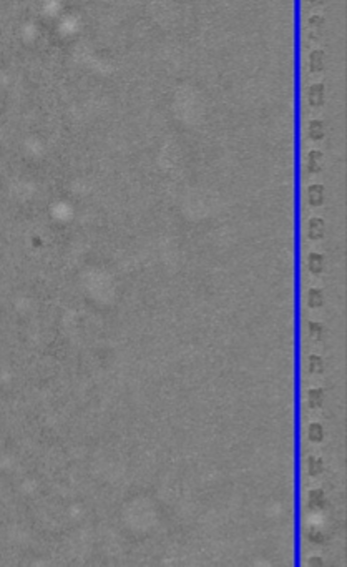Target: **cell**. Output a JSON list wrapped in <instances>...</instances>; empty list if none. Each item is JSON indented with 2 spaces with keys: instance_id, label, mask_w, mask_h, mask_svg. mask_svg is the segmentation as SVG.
Masks as SVG:
<instances>
[{
  "instance_id": "obj_1",
  "label": "cell",
  "mask_w": 347,
  "mask_h": 567,
  "mask_svg": "<svg viewBox=\"0 0 347 567\" xmlns=\"http://www.w3.org/2000/svg\"><path fill=\"white\" fill-rule=\"evenodd\" d=\"M326 29V20L322 15H312L308 20V39L310 42H318L324 34Z\"/></svg>"
},
{
  "instance_id": "obj_2",
  "label": "cell",
  "mask_w": 347,
  "mask_h": 567,
  "mask_svg": "<svg viewBox=\"0 0 347 567\" xmlns=\"http://www.w3.org/2000/svg\"><path fill=\"white\" fill-rule=\"evenodd\" d=\"M308 100H309V105L312 107V108H320V107L324 105V100H326V87H324V83H314V85L309 87Z\"/></svg>"
},
{
  "instance_id": "obj_3",
  "label": "cell",
  "mask_w": 347,
  "mask_h": 567,
  "mask_svg": "<svg viewBox=\"0 0 347 567\" xmlns=\"http://www.w3.org/2000/svg\"><path fill=\"white\" fill-rule=\"evenodd\" d=\"M326 233V223L322 218H310L308 223V236L310 240H319Z\"/></svg>"
},
{
  "instance_id": "obj_4",
  "label": "cell",
  "mask_w": 347,
  "mask_h": 567,
  "mask_svg": "<svg viewBox=\"0 0 347 567\" xmlns=\"http://www.w3.org/2000/svg\"><path fill=\"white\" fill-rule=\"evenodd\" d=\"M326 200V191L322 185H310L308 188V201L310 206H320Z\"/></svg>"
},
{
  "instance_id": "obj_5",
  "label": "cell",
  "mask_w": 347,
  "mask_h": 567,
  "mask_svg": "<svg viewBox=\"0 0 347 567\" xmlns=\"http://www.w3.org/2000/svg\"><path fill=\"white\" fill-rule=\"evenodd\" d=\"M326 67V55L322 50H312L309 55V70L312 74H319Z\"/></svg>"
},
{
  "instance_id": "obj_6",
  "label": "cell",
  "mask_w": 347,
  "mask_h": 567,
  "mask_svg": "<svg viewBox=\"0 0 347 567\" xmlns=\"http://www.w3.org/2000/svg\"><path fill=\"white\" fill-rule=\"evenodd\" d=\"M306 168H308V173H310V175H316L322 170V153H320L319 150H312V152H309Z\"/></svg>"
},
{
  "instance_id": "obj_7",
  "label": "cell",
  "mask_w": 347,
  "mask_h": 567,
  "mask_svg": "<svg viewBox=\"0 0 347 567\" xmlns=\"http://www.w3.org/2000/svg\"><path fill=\"white\" fill-rule=\"evenodd\" d=\"M308 133H309V138L314 140V142H319V140H322L324 135H326L324 122L322 120H310L309 122V127H308Z\"/></svg>"
},
{
  "instance_id": "obj_8",
  "label": "cell",
  "mask_w": 347,
  "mask_h": 567,
  "mask_svg": "<svg viewBox=\"0 0 347 567\" xmlns=\"http://www.w3.org/2000/svg\"><path fill=\"white\" fill-rule=\"evenodd\" d=\"M308 501L312 509H322L326 504H328V499H326V494L322 489H312V491L309 492Z\"/></svg>"
},
{
  "instance_id": "obj_9",
  "label": "cell",
  "mask_w": 347,
  "mask_h": 567,
  "mask_svg": "<svg viewBox=\"0 0 347 567\" xmlns=\"http://www.w3.org/2000/svg\"><path fill=\"white\" fill-rule=\"evenodd\" d=\"M308 266L312 273L319 274L324 271V266H326V259L322 254L319 253H310L309 258H308Z\"/></svg>"
},
{
  "instance_id": "obj_10",
  "label": "cell",
  "mask_w": 347,
  "mask_h": 567,
  "mask_svg": "<svg viewBox=\"0 0 347 567\" xmlns=\"http://www.w3.org/2000/svg\"><path fill=\"white\" fill-rule=\"evenodd\" d=\"M322 403H324V391L322 389H318V388H314V389H309V393H308V404H309V408H320V406H322Z\"/></svg>"
},
{
  "instance_id": "obj_11",
  "label": "cell",
  "mask_w": 347,
  "mask_h": 567,
  "mask_svg": "<svg viewBox=\"0 0 347 567\" xmlns=\"http://www.w3.org/2000/svg\"><path fill=\"white\" fill-rule=\"evenodd\" d=\"M308 305L310 308H319L324 305V293L318 288H312L308 291Z\"/></svg>"
},
{
  "instance_id": "obj_12",
  "label": "cell",
  "mask_w": 347,
  "mask_h": 567,
  "mask_svg": "<svg viewBox=\"0 0 347 567\" xmlns=\"http://www.w3.org/2000/svg\"><path fill=\"white\" fill-rule=\"evenodd\" d=\"M324 471V461L319 457H309L308 459V472L310 476H319Z\"/></svg>"
},
{
  "instance_id": "obj_13",
  "label": "cell",
  "mask_w": 347,
  "mask_h": 567,
  "mask_svg": "<svg viewBox=\"0 0 347 567\" xmlns=\"http://www.w3.org/2000/svg\"><path fill=\"white\" fill-rule=\"evenodd\" d=\"M308 434H309V439L310 441H314V443H319V441L324 439V428L319 423H312V424L309 426Z\"/></svg>"
},
{
  "instance_id": "obj_14",
  "label": "cell",
  "mask_w": 347,
  "mask_h": 567,
  "mask_svg": "<svg viewBox=\"0 0 347 567\" xmlns=\"http://www.w3.org/2000/svg\"><path fill=\"white\" fill-rule=\"evenodd\" d=\"M308 369L309 373H320L324 369V360L320 356H309L308 358Z\"/></svg>"
},
{
  "instance_id": "obj_15",
  "label": "cell",
  "mask_w": 347,
  "mask_h": 567,
  "mask_svg": "<svg viewBox=\"0 0 347 567\" xmlns=\"http://www.w3.org/2000/svg\"><path fill=\"white\" fill-rule=\"evenodd\" d=\"M324 335V326L320 323H309V336L312 338V340H320Z\"/></svg>"
},
{
  "instance_id": "obj_16",
  "label": "cell",
  "mask_w": 347,
  "mask_h": 567,
  "mask_svg": "<svg viewBox=\"0 0 347 567\" xmlns=\"http://www.w3.org/2000/svg\"><path fill=\"white\" fill-rule=\"evenodd\" d=\"M309 2H310V5H314L316 7V5H322L324 0H309Z\"/></svg>"
},
{
  "instance_id": "obj_17",
  "label": "cell",
  "mask_w": 347,
  "mask_h": 567,
  "mask_svg": "<svg viewBox=\"0 0 347 567\" xmlns=\"http://www.w3.org/2000/svg\"><path fill=\"white\" fill-rule=\"evenodd\" d=\"M309 564L310 565H312V564H319L320 565V564H322V560H320V559H312V560H309Z\"/></svg>"
}]
</instances>
